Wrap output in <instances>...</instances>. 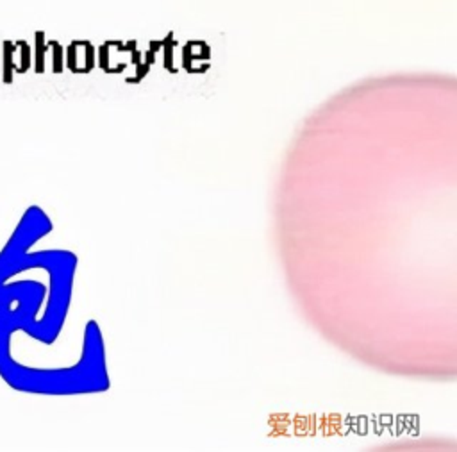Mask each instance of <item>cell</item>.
Here are the masks:
<instances>
[{
	"mask_svg": "<svg viewBox=\"0 0 457 452\" xmlns=\"http://www.w3.org/2000/svg\"><path fill=\"white\" fill-rule=\"evenodd\" d=\"M14 52H16V45H14L12 41H4V43H2L0 71H2V80H4L5 84H11V82H12V77H14V68H16Z\"/></svg>",
	"mask_w": 457,
	"mask_h": 452,
	"instance_id": "obj_1",
	"label": "cell"
},
{
	"mask_svg": "<svg viewBox=\"0 0 457 452\" xmlns=\"http://www.w3.org/2000/svg\"><path fill=\"white\" fill-rule=\"evenodd\" d=\"M14 45H16V50H18V63H16L14 71L23 73L30 66V46H29L27 41H16Z\"/></svg>",
	"mask_w": 457,
	"mask_h": 452,
	"instance_id": "obj_2",
	"label": "cell"
},
{
	"mask_svg": "<svg viewBox=\"0 0 457 452\" xmlns=\"http://www.w3.org/2000/svg\"><path fill=\"white\" fill-rule=\"evenodd\" d=\"M36 39H37V45H36V70H37V71H43V46H41L43 34L37 32V34H36Z\"/></svg>",
	"mask_w": 457,
	"mask_h": 452,
	"instance_id": "obj_3",
	"label": "cell"
}]
</instances>
